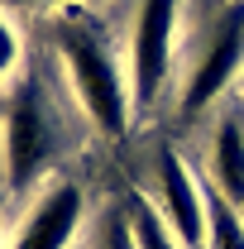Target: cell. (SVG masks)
Returning a JSON list of instances; mask_svg holds the SVG:
<instances>
[{
    "label": "cell",
    "instance_id": "cell-1",
    "mask_svg": "<svg viewBox=\"0 0 244 249\" xmlns=\"http://www.w3.org/2000/svg\"><path fill=\"white\" fill-rule=\"evenodd\" d=\"M58 53L67 67V82L82 101L87 120L96 124V134L105 139H120L129 129V110H134V91H129V72L120 67L110 38L96 29L91 19H58Z\"/></svg>",
    "mask_w": 244,
    "mask_h": 249
},
{
    "label": "cell",
    "instance_id": "cell-2",
    "mask_svg": "<svg viewBox=\"0 0 244 249\" xmlns=\"http://www.w3.org/2000/svg\"><path fill=\"white\" fill-rule=\"evenodd\" d=\"M53 115L43 106L38 82H19L10 96V110H5V182L10 192H29L34 178L48 168L53 158Z\"/></svg>",
    "mask_w": 244,
    "mask_h": 249
},
{
    "label": "cell",
    "instance_id": "cell-3",
    "mask_svg": "<svg viewBox=\"0 0 244 249\" xmlns=\"http://www.w3.org/2000/svg\"><path fill=\"white\" fill-rule=\"evenodd\" d=\"M240 72H244V0H235L211 19V29L192 58V72L182 87V115H201Z\"/></svg>",
    "mask_w": 244,
    "mask_h": 249
},
{
    "label": "cell",
    "instance_id": "cell-4",
    "mask_svg": "<svg viewBox=\"0 0 244 249\" xmlns=\"http://www.w3.org/2000/svg\"><path fill=\"white\" fill-rule=\"evenodd\" d=\"M177 48V0H139L134 34H129V91L134 106H153Z\"/></svg>",
    "mask_w": 244,
    "mask_h": 249
},
{
    "label": "cell",
    "instance_id": "cell-5",
    "mask_svg": "<svg viewBox=\"0 0 244 249\" xmlns=\"http://www.w3.org/2000/svg\"><path fill=\"white\" fill-rule=\"evenodd\" d=\"M158 216L168 220V230L177 235L182 249H206V192L192 178V168L182 163L177 149H158Z\"/></svg>",
    "mask_w": 244,
    "mask_h": 249
},
{
    "label": "cell",
    "instance_id": "cell-6",
    "mask_svg": "<svg viewBox=\"0 0 244 249\" xmlns=\"http://www.w3.org/2000/svg\"><path fill=\"white\" fill-rule=\"evenodd\" d=\"M82 211H87L82 187L77 182H53L29 206V216L19 220L10 249H67L72 235L82 230Z\"/></svg>",
    "mask_w": 244,
    "mask_h": 249
},
{
    "label": "cell",
    "instance_id": "cell-7",
    "mask_svg": "<svg viewBox=\"0 0 244 249\" xmlns=\"http://www.w3.org/2000/svg\"><path fill=\"white\" fill-rule=\"evenodd\" d=\"M211 187L230 206H244V124L220 120L211 139Z\"/></svg>",
    "mask_w": 244,
    "mask_h": 249
},
{
    "label": "cell",
    "instance_id": "cell-8",
    "mask_svg": "<svg viewBox=\"0 0 244 249\" xmlns=\"http://www.w3.org/2000/svg\"><path fill=\"white\" fill-rule=\"evenodd\" d=\"M206 249H244V220H240V206H230L225 196L206 192Z\"/></svg>",
    "mask_w": 244,
    "mask_h": 249
},
{
    "label": "cell",
    "instance_id": "cell-9",
    "mask_svg": "<svg viewBox=\"0 0 244 249\" xmlns=\"http://www.w3.org/2000/svg\"><path fill=\"white\" fill-rule=\"evenodd\" d=\"M129 235H134V249H182L177 235L168 230V220L153 211L149 201H129Z\"/></svg>",
    "mask_w": 244,
    "mask_h": 249
},
{
    "label": "cell",
    "instance_id": "cell-10",
    "mask_svg": "<svg viewBox=\"0 0 244 249\" xmlns=\"http://www.w3.org/2000/svg\"><path fill=\"white\" fill-rule=\"evenodd\" d=\"M15 67H19V34H15V24L0 15V82H5Z\"/></svg>",
    "mask_w": 244,
    "mask_h": 249
},
{
    "label": "cell",
    "instance_id": "cell-11",
    "mask_svg": "<svg viewBox=\"0 0 244 249\" xmlns=\"http://www.w3.org/2000/svg\"><path fill=\"white\" fill-rule=\"evenodd\" d=\"M105 249H134V235H129V220H124V216L105 230Z\"/></svg>",
    "mask_w": 244,
    "mask_h": 249
},
{
    "label": "cell",
    "instance_id": "cell-12",
    "mask_svg": "<svg viewBox=\"0 0 244 249\" xmlns=\"http://www.w3.org/2000/svg\"><path fill=\"white\" fill-rule=\"evenodd\" d=\"M15 5H72V0H15Z\"/></svg>",
    "mask_w": 244,
    "mask_h": 249
},
{
    "label": "cell",
    "instance_id": "cell-13",
    "mask_svg": "<svg viewBox=\"0 0 244 249\" xmlns=\"http://www.w3.org/2000/svg\"><path fill=\"white\" fill-rule=\"evenodd\" d=\"M240 87H244V72H240Z\"/></svg>",
    "mask_w": 244,
    "mask_h": 249
},
{
    "label": "cell",
    "instance_id": "cell-14",
    "mask_svg": "<svg viewBox=\"0 0 244 249\" xmlns=\"http://www.w3.org/2000/svg\"><path fill=\"white\" fill-rule=\"evenodd\" d=\"M240 220H244V206H240Z\"/></svg>",
    "mask_w": 244,
    "mask_h": 249
}]
</instances>
